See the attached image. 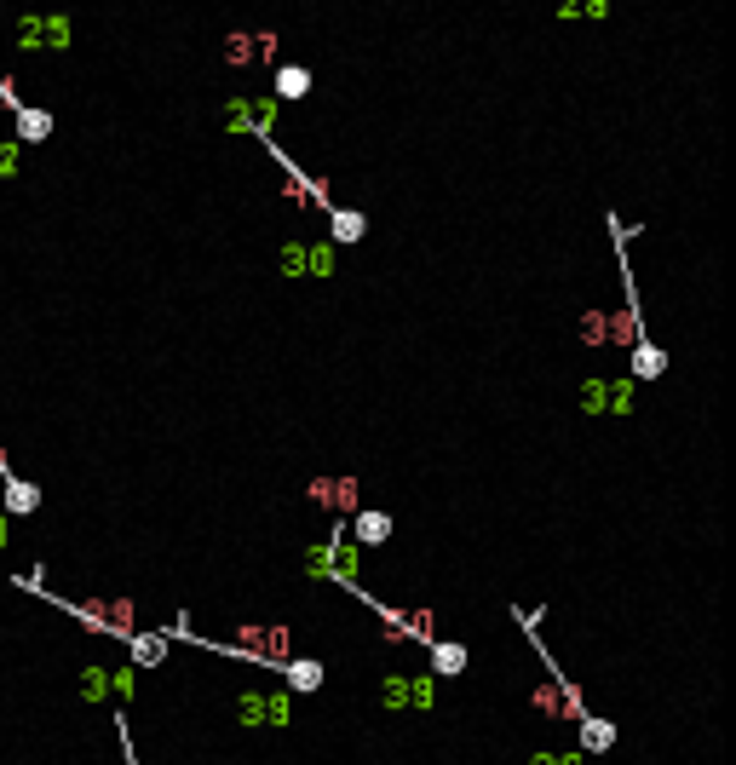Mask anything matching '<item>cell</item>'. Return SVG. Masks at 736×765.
Returning <instances> with one entry per match:
<instances>
[{"instance_id":"6da1fadb","label":"cell","mask_w":736,"mask_h":765,"mask_svg":"<svg viewBox=\"0 0 736 765\" xmlns=\"http://www.w3.org/2000/svg\"><path fill=\"white\" fill-rule=\"evenodd\" d=\"M0 501H6V512H18V518H29V512L41 507V489L23 484L18 472L6 466V455H0Z\"/></svg>"},{"instance_id":"7a4b0ae2","label":"cell","mask_w":736,"mask_h":765,"mask_svg":"<svg viewBox=\"0 0 736 765\" xmlns=\"http://www.w3.org/2000/svg\"><path fill=\"white\" fill-rule=\"evenodd\" d=\"M282 679H288L294 691H322V662H311V656H288V662H282Z\"/></svg>"},{"instance_id":"3957f363","label":"cell","mask_w":736,"mask_h":765,"mask_svg":"<svg viewBox=\"0 0 736 765\" xmlns=\"http://www.w3.org/2000/svg\"><path fill=\"white\" fill-rule=\"evenodd\" d=\"M351 530H357L363 547H386V541H391V512H357V524H351Z\"/></svg>"},{"instance_id":"277c9868","label":"cell","mask_w":736,"mask_h":765,"mask_svg":"<svg viewBox=\"0 0 736 765\" xmlns=\"http://www.w3.org/2000/svg\"><path fill=\"white\" fill-rule=\"evenodd\" d=\"M426 662H432V673H466V645L432 639V645H426Z\"/></svg>"},{"instance_id":"5b68a950","label":"cell","mask_w":736,"mask_h":765,"mask_svg":"<svg viewBox=\"0 0 736 765\" xmlns=\"http://www.w3.org/2000/svg\"><path fill=\"white\" fill-rule=\"evenodd\" d=\"M12 116H18V139L23 144H41L46 133H52V116H46V110H35V104H18Z\"/></svg>"},{"instance_id":"8992f818","label":"cell","mask_w":736,"mask_h":765,"mask_svg":"<svg viewBox=\"0 0 736 765\" xmlns=\"http://www.w3.org/2000/svg\"><path fill=\"white\" fill-rule=\"evenodd\" d=\"M328 231H334V242H363L368 219L357 208H334V213H328Z\"/></svg>"},{"instance_id":"52a82bcc","label":"cell","mask_w":736,"mask_h":765,"mask_svg":"<svg viewBox=\"0 0 736 765\" xmlns=\"http://www.w3.org/2000/svg\"><path fill=\"white\" fill-rule=\"evenodd\" d=\"M581 748L587 754H610L616 748V725L610 719H581Z\"/></svg>"},{"instance_id":"ba28073f","label":"cell","mask_w":736,"mask_h":765,"mask_svg":"<svg viewBox=\"0 0 736 765\" xmlns=\"http://www.w3.org/2000/svg\"><path fill=\"white\" fill-rule=\"evenodd\" d=\"M305 93H311V70L282 64V70H276V98H305Z\"/></svg>"},{"instance_id":"9c48e42d","label":"cell","mask_w":736,"mask_h":765,"mask_svg":"<svg viewBox=\"0 0 736 765\" xmlns=\"http://www.w3.org/2000/svg\"><path fill=\"white\" fill-rule=\"evenodd\" d=\"M115 737H121V754H127V765H138V754H133V725H127V714H115Z\"/></svg>"}]
</instances>
